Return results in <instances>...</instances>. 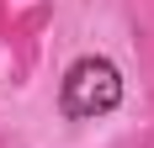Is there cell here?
Returning a JSON list of instances; mask_svg holds the SVG:
<instances>
[{"instance_id": "cell-1", "label": "cell", "mask_w": 154, "mask_h": 148, "mask_svg": "<svg viewBox=\"0 0 154 148\" xmlns=\"http://www.w3.org/2000/svg\"><path fill=\"white\" fill-rule=\"evenodd\" d=\"M122 101V74L106 58H80L64 74V111L69 117H106Z\"/></svg>"}]
</instances>
